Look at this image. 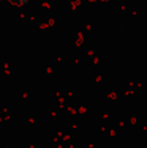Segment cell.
<instances>
[{
	"instance_id": "cell-1",
	"label": "cell",
	"mask_w": 147,
	"mask_h": 148,
	"mask_svg": "<svg viewBox=\"0 0 147 148\" xmlns=\"http://www.w3.org/2000/svg\"><path fill=\"white\" fill-rule=\"evenodd\" d=\"M11 6H16V8H27V6L32 3V0H8Z\"/></svg>"
}]
</instances>
